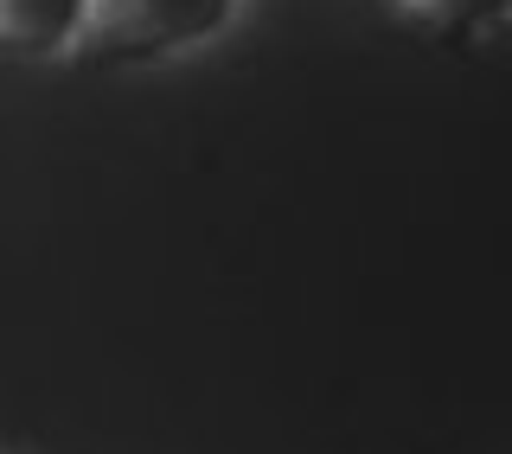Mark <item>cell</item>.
<instances>
[{
  "instance_id": "2",
  "label": "cell",
  "mask_w": 512,
  "mask_h": 454,
  "mask_svg": "<svg viewBox=\"0 0 512 454\" xmlns=\"http://www.w3.org/2000/svg\"><path fill=\"white\" fill-rule=\"evenodd\" d=\"M90 0H0V45L26 58L71 52L84 39Z\"/></svg>"
},
{
  "instance_id": "1",
  "label": "cell",
  "mask_w": 512,
  "mask_h": 454,
  "mask_svg": "<svg viewBox=\"0 0 512 454\" xmlns=\"http://www.w3.org/2000/svg\"><path fill=\"white\" fill-rule=\"evenodd\" d=\"M244 0H90L77 52L103 64H154L218 39Z\"/></svg>"
},
{
  "instance_id": "3",
  "label": "cell",
  "mask_w": 512,
  "mask_h": 454,
  "mask_svg": "<svg viewBox=\"0 0 512 454\" xmlns=\"http://www.w3.org/2000/svg\"><path fill=\"white\" fill-rule=\"evenodd\" d=\"M410 20L448 32V39H480V32L512 20V0H397Z\"/></svg>"
}]
</instances>
